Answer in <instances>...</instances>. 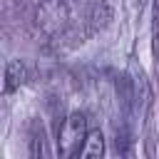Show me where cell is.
<instances>
[{
    "mask_svg": "<svg viewBox=\"0 0 159 159\" xmlns=\"http://www.w3.org/2000/svg\"><path fill=\"white\" fill-rule=\"evenodd\" d=\"M25 77H27L25 65H22L20 60H10V62H7V67H5V84H2L5 94H10V92L20 89V84L25 82Z\"/></svg>",
    "mask_w": 159,
    "mask_h": 159,
    "instance_id": "obj_3",
    "label": "cell"
},
{
    "mask_svg": "<svg viewBox=\"0 0 159 159\" xmlns=\"http://www.w3.org/2000/svg\"><path fill=\"white\" fill-rule=\"evenodd\" d=\"M102 154H104V137H102L99 129H89L77 157H82V159H99Z\"/></svg>",
    "mask_w": 159,
    "mask_h": 159,
    "instance_id": "obj_2",
    "label": "cell"
},
{
    "mask_svg": "<svg viewBox=\"0 0 159 159\" xmlns=\"http://www.w3.org/2000/svg\"><path fill=\"white\" fill-rule=\"evenodd\" d=\"M87 117L82 112H72L62 127H60V139H57V152L60 157H77L80 154V147L84 144V137H87Z\"/></svg>",
    "mask_w": 159,
    "mask_h": 159,
    "instance_id": "obj_1",
    "label": "cell"
}]
</instances>
